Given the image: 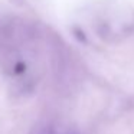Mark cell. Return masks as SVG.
Here are the masks:
<instances>
[{
  "mask_svg": "<svg viewBox=\"0 0 134 134\" xmlns=\"http://www.w3.org/2000/svg\"><path fill=\"white\" fill-rule=\"evenodd\" d=\"M68 134H76V133H74V131H71V133H68Z\"/></svg>",
  "mask_w": 134,
  "mask_h": 134,
  "instance_id": "6da1fadb",
  "label": "cell"
}]
</instances>
